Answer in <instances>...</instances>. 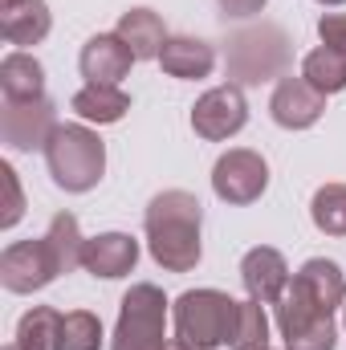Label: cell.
Returning a JSON list of instances; mask_svg holds the SVG:
<instances>
[{"label": "cell", "instance_id": "cell-1", "mask_svg": "<svg viewBox=\"0 0 346 350\" xmlns=\"http://www.w3.org/2000/svg\"><path fill=\"white\" fill-rule=\"evenodd\" d=\"M200 224H204V208L191 191H159L147 204L143 228H147V249L155 265H163L168 273H191L200 265Z\"/></svg>", "mask_w": 346, "mask_h": 350}, {"label": "cell", "instance_id": "cell-2", "mask_svg": "<svg viewBox=\"0 0 346 350\" xmlns=\"http://www.w3.org/2000/svg\"><path fill=\"white\" fill-rule=\"evenodd\" d=\"M175 338L187 342L191 350H216L228 347L237 334L241 301L220 293V289H187L175 297Z\"/></svg>", "mask_w": 346, "mask_h": 350}, {"label": "cell", "instance_id": "cell-3", "mask_svg": "<svg viewBox=\"0 0 346 350\" xmlns=\"http://www.w3.org/2000/svg\"><path fill=\"white\" fill-rule=\"evenodd\" d=\"M45 163L62 191H90V187H98V179L106 172V143L90 126L66 122L53 131V139L45 147Z\"/></svg>", "mask_w": 346, "mask_h": 350}, {"label": "cell", "instance_id": "cell-4", "mask_svg": "<svg viewBox=\"0 0 346 350\" xmlns=\"http://www.w3.org/2000/svg\"><path fill=\"white\" fill-rule=\"evenodd\" d=\"M293 57V45L285 29L277 25H253L228 37V78L237 86H257L269 78H285Z\"/></svg>", "mask_w": 346, "mask_h": 350}, {"label": "cell", "instance_id": "cell-5", "mask_svg": "<svg viewBox=\"0 0 346 350\" xmlns=\"http://www.w3.org/2000/svg\"><path fill=\"white\" fill-rule=\"evenodd\" d=\"M163 326H168V297H163V289L151 285V281H139V285H131L122 293L110 350H168Z\"/></svg>", "mask_w": 346, "mask_h": 350}, {"label": "cell", "instance_id": "cell-6", "mask_svg": "<svg viewBox=\"0 0 346 350\" xmlns=\"http://www.w3.org/2000/svg\"><path fill=\"white\" fill-rule=\"evenodd\" d=\"M57 126H62L57 122V110H53V102L45 94L41 98H4L0 139L12 151H45Z\"/></svg>", "mask_w": 346, "mask_h": 350}, {"label": "cell", "instance_id": "cell-7", "mask_svg": "<svg viewBox=\"0 0 346 350\" xmlns=\"http://www.w3.org/2000/svg\"><path fill=\"white\" fill-rule=\"evenodd\" d=\"M57 277H62V261H57V249L49 245V237L16 241L0 253V285L8 293H33Z\"/></svg>", "mask_w": 346, "mask_h": 350}, {"label": "cell", "instance_id": "cell-8", "mask_svg": "<svg viewBox=\"0 0 346 350\" xmlns=\"http://www.w3.org/2000/svg\"><path fill=\"white\" fill-rule=\"evenodd\" d=\"M269 187V163L261 159L257 151H245V147H232L228 155L216 159L212 167V191L232 204V208H245L261 200V191Z\"/></svg>", "mask_w": 346, "mask_h": 350}, {"label": "cell", "instance_id": "cell-9", "mask_svg": "<svg viewBox=\"0 0 346 350\" xmlns=\"http://www.w3.org/2000/svg\"><path fill=\"white\" fill-rule=\"evenodd\" d=\"M245 122H249V102H245V94H241L237 82L208 90L191 106V131L200 139H208V143H224V139L241 135Z\"/></svg>", "mask_w": 346, "mask_h": 350}, {"label": "cell", "instance_id": "cell-10", "mask_svg": "<svg viewBox=\"0 0 346 350\" xmlns=\"http://www.w3.org/2000/svg\"><path fill=\"white\" fill-rule=\"evenodd\" d=\"M322 110H326V94H318L306 78H281L277 90H273V98H269V114L285 131L314 126L322 118Z\"/></svg>", "mask_w": 346, "mask_h": 350}, {"label": "cell", "instance_id": "cell-11", "mask_svg": "<svg viewBox=\"0 0 346 350\" xmlns=\"http://www.w3.org/2000/svg\"><path fill=\"white\" fill-rule=\"evenodd\" d=\"M131 62H135V53H131V45L118 33L90 37L86 45H82V57H78L82 78H86L90 86H118L131 74Z\"/></svg>", "mask_w": 346, "mask_h": 350}, {"label": "cell", "instance_id": "cell-12", "mask_svg": "<svg viewBox=\"0 0 346 350\" xmlns=\"http://www.w3.org/2000/svg\"><path fill=\"white\" fill-rule=\"evenodd\" d=\"M241 281H245V293H249L253 301L277 306V297H281L285 285H289V265H285V257H281L277 249L257 245V249H249L245 261H241Z\"/></svg>", "mask_w": 346, "mask_h": 350}, {"label": "cell", "instance_id": "cell-13", "mask_svg": "<svg viewBox=\"0 0 346 350\" xmlns=\"http://www.w3.org/2000/svg\"><path fill=\"white\" fill-rule=\"evenodd\" d=\"M139 265V241L127 237V232H102V237H90L86 249H82V269L94 277H127L131 269Z\"/></svg>", "mask_w": 346, "mask_h": 350}, {"label": "cell", "instance_id": "cell-14", "mask_svg": "<svg viewBox=\"0 0 346 350\" xmlns=\"http://www.w3.org/2000/svg\"><path fill=\"white\" fill-rule=\"evenodd\" d=\"M49 29H53V16L45 0H16L0 8V33L8 45H41Z\"/></svg>", "mask_w": 346, "mask_h": 350}, {"label": "cell", "instance_id": "cell-15", "mask_svg": "<svg viewBox=\"0 0 346 350\" xmlns=\"http://www.w3.org/2000/svg\"><path fill=\"white\" fill-rule=\"evenodd\" d=\"M159 66H163V74H172L179 82L208 78L212 66H216V49L200 37H168L163 53H159Z\"/></svg>", "mask_w": 346, "mask_h": 350}, {"label": "cell", "instance_id": "cell-16", "mask_svg": "<svg viewBox=\"0 0 346 350\" xmlns=\"http://www.w3.org/2000/svg\"><path fill=\"white\" fill-rule=\"evenodd\" d=\"M114 33L131 45L135 62H159V53H163V45H168L163 21H159V12H151V8H131V12H122Z\"/></svg>", "mask_w": 346, "mask_h": 350}, {"label": "cell", "instance_id": "cell-17", "mask_svg": "<svg viewBox=\"0 0 346 350\" xmlns=\"http://www.w3.org/2000/svg\"><path fill=\"white\" fill-rule=\"evenodd\" d=\"M293 281H297V285L318 301V310H326V314H334L338 306H346V277H343V269L334 261H326V257L306 261L297 269Z\"/></svg>", "mask_w": 346, "mask_h": 350}, {"label": "cell", "instance_id": "cell-18", "mask_svg": "<svg viewBox=\"0 0 346 350\" xmlns=\"http://www.w3.org/2000/svg\"><path fill=\"white\" fill-rule=\"evenodd\" d=\"M131 110V98L118 86H86L74 94V114L98 122V126H110V122H122V114Z\"/></svg>", "mask_w": 346, "mask_h": 350}, {"label": "cell", "instance_id": "cell-19", "mask_svg": "<svg viewBox=\"0 0 346 350\" xmlns=\"http://www.w3.org/2000/svg\"><path fill=\"white\" fill-rule=\"evenodd\" d=\"M0 90H4V98H41L45 66L33 53H8L0 62Z\"/></svg>", "mask_w": 346, "mask_h": 350}, {"label": "cell", "instance_id": "cell-20", "mask_svg": "<svg viewBox=\"0 0 346 350\" xmlns=\"http://www.w3.org/2000/svg\"><path fill=\"white\" fill-rule=\"evenodd\" d=\"M302 78L318 90V94H338V90H346V53L318 45L314 53H306Z\"/></svg>", "mask_w": 346, "mask_h": 350}, {"label": "cell", "instance_id": "cell-21", "mask_svg": "<svg viewBox=\"0 0 346 350\" xmlns=\"http://www.w3.org/2000/svg\"><path fill=\"white\" fill-rule=\"evenodd\" d=\"M57 330H62V314L53 306H33L16 322V347L21 350H57Z\"/></svg>", "mask_w": 346, "mask_h": 350}, {"label": "cell", "instance_id": "cell-22", "mask_svg": "<svg viewBox=\"0 0 346 350\" xmlns=\"http://www.w3.org/2000/svg\"><path fill=\"white\" fill-rule=\"evenodd\" d=\"M314 228L326 237H346V183H326L310 200Z\"/></svg>", "mask_w": 346, "mask_h": 350}, {"label": "cell", "instance_id": "cell-23", "mask_svg": "<svg viewBox=\"0 0 346 350\" xmlns=\"http://www.w3.org/2000/svg\"><path fill=\"white\" fill-rule=\"evenodd\" d=\"M45 237H49V245L57 249L62 273H74V269L82 265V249H86V237H82V228H78V216H74V212H57Z\"/></svg>", "mask_w": 346, "mask_h": 350}, {"label": "cell", "instance_id": "cell-24", "mask_svg": "<svg viewBox=\"0 0 346 350\" xmlns=\"http://www.w3.org/2000/svg\"><path fill=\"white\" fill-rule=\"evenodd\" d=\"M57 350H102V322H98V314H90V310L62 314Z\"/></svg>", "mask_w": 346, "mask_h": 350}, {"label": "cell", "instance_id": "cell-25", "mask_svg": "<svg viewBox=\"0 0 346 350\" xmlns=\"http://www.w3.org/2000/svg\"><path fill=\"white\" fill-rule=\"evenodd\" d=\"M232 350H269V318L261 301H241V318H237V334H232Z\"/></svg>", "mask_w": 346, "mask_h": 350}, {"label": "cell", "instance_id": "cell-26", "mask_svg": "<svg viewBox=\"0 0 346 350\" xmlns=\"http://www.w3.org/2000/svg\"><path fill=\"white\" fill-rule=\"evenodd\" d=\"M334 347H338V330H334L330 318H322V322H314L310 330L285 338V350H334Z\"/></svg>", "mask_w": 346, "mask_h": 350}, {"label": "cell", "instance_id": "cell-27", "mask_svg": "<svg viewBox=\"0 0 346 350\" xmlns=\"http://www.w3.org/2000/svg\"><path fill=\"white\" fill-rule=\"evenodd\" d=\"M0 183H4V212H0V228H12L25 216V196H21V179L12 172V163H0Z\"/></svg>", "mask_w": 346, "mask_h": 350}, {"label": "cell", "instance_id": "cell-28", "mask_svg": "<svg viewBox=\"0 0 346 350\" xmlns=\"http://www.w3.org/2000/svg\"><path fill=\"white\" fill-rule=\"evenodd\" d=\"M318 37H322L326 49L346 53V12H326V16L318 21Z\"/></svg>", "mask_w": 346, "mask_h": 350}, {"label": "cell", "instance_id": "cell-29", "mask_svg": "<svg viewBox=\"0 0 346 350\" xmlns=\"http://www.w3.org/2000/svg\"><path fill=\"white\" fill-rule=\"evenodd\" d=\"M224 16H257L265 8V0H216Z\"/></svg>", "mask_w": 346, "mask_h": 350}, {"label": "cell", "instance_id": "cell-30", "mask_svg": "<svg viewBox=\"0 0 346 350\" xmlns=\"http://www.w3.org/2000/svg\"><path fill=\"white\" fill-rule=\"evenodd\" d=\"M168 350H191V347H187V342H179V338H175V342H168Z\"/></svg>", "mask_w": 346, "mask_h": 350}, {"label": "cell", "instance_id": "cell-31", "mask_svg": "<svg viewBox=\"0 0 346 350\" xmlns=\"http://www.w3.org/2000/svg\"><path fill=\"white\" fill-rule=\"evenodd\" d=\"M318 4H346V0H318Z\"/></svg>", "mask_w": 346, "mask_h": 350}, {"label": "cell", "instance_id": "cell-32", "mask_svg": "<svg viewBox=\"0 0 346 350\" xmlns=\"http://www.w3.org/2000/svg\"><path fill=\"white\" fill-rule=\"evenodd\" d=\"M4 4H16V0H0V8H4Z\"/></svg>", "mask_w": 346, "mask_h": 350}, {"label": "cell", "instance_id": "cell-33", "mask_svg": "<svg viewBox=\"0 0 346 350\" xmlns=\"http://www.w3.org/2000/svg\"><path fill=\"white\" fill-rule=\"evenodd\" d=\"M4 350H21V347H16V342H12V347H4Z\"/></svg>", "mask_w": 346, "mask_h": 350}, {"label": "cell", "instance_id": "cell-34", "mask_svg": "<svg viewBox=\"0 0 346 350\" xmlns=\"http://www.w3.org/2000/svg\"><path fill=\"white\" fill-rule=\"evenodd\" d=\"M343 326H346V306H343Z\"/></svg>", "mask_w": 346, "mask_h": 350}]
</instances>
